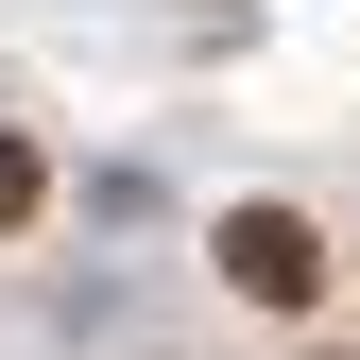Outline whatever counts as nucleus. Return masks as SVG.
Instances as JSON below:
<instances>
[{"label": "nucleus", "instance_id": "1", "mask_svg": "<svg viewBox=\"0 0 360 360\" xmlns=\"http://www.w3.org/2000/svg\"><path fill=\"white\" fill-rule=\"evenodd\" d=\"M223 275H240L257 309H309L326 292V240H309L292 206H223Z\"/></svg>", "mask_w": 360, "mask_h": 360}, {"label": "nucleus", "instance_id": "2", "mask_svg": "<svg viewBox=\"0 0 360 360\" xmlns=\"http://www.w3.org/2000/svg\"><path fill=\"white\" fill-rule=\"evenodd\" d=\"M0 223H34V138H0Z\"/></svg>", "mask_w": 360, "mask_h": 360}]
</instances>
